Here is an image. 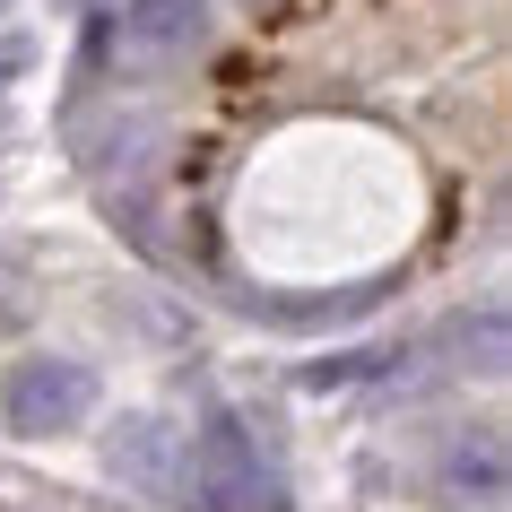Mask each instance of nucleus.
Masks as SVG:
<instances>
[{"mask_svg":"<svg viewBox=\"0 0 512 512\" xmlns=\"http://www.w3.org/2000/svg\"><path fill=\"white\" fill-rule=\"evenodd\" d=\"M200 35V0H131L122 9V44L131 53H174Z\"/></svg>","mask_w":512,"mask_h":512,"instance_id":"f257e3e1","label":"nucleus"}]
</instances>
